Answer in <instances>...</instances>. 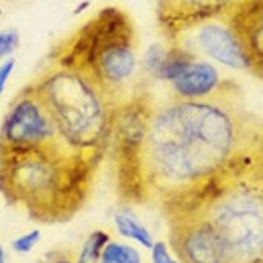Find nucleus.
I'll return each instance as SVG.
<instances>
[{"label":"nucleus","mask_w":263,"mask_h":263,"mask_svg":"<svg viewBox=\"0 0 263 263\" xmlns=\"http://www.w3.org/2000/svg\"><path fill=\"white\" fill-rule=\"evenodd\" d=\"M121 199L165 207L263 162V121L224 83L200 99L136 96L113 124Z\"/></svg>","instance_id":"nucleus-1"},{"label":"nucleus","mask_w":263,"mask_h":263,"mask_svg":"<svg viewBox=\"0 0 263 263\" xmlns=\"http://www.w3.org/2000/svg\"><path fill=\"white\" fill-rule=\"evenodd\" d=\"M162 210L179 263H263V162Z\"/></svg>","instance_id":"nucleus-2"},{"label":"nucleus","mask_w":263,"mask_h":263,"mask_svg":"<svg viewBox=\"0 0 263 263\" xmlns=\"http://www.w3.org/2000/svg\"><path fill=\"white\" fill-rule=\"evenodd\" d=\"M100 160L63 137L31 145H0V192L42 223L68 221L86 203Z\"/></svg>","instance_id":"nucleus-3"},{"label":"nucleus","mask_w":263,"mask_h":263,"mask_svg":"<svg viewBox=\"0 0 263 263\" xmlns=\"http://www.w3.org/2000/svg\"><path fill=\"white\" fill-rule=\"evenodd\" d=\"M63 139L76 151L102 160L111 142L120 107L87 76L57 65L29 86Z\"/></svg>","instance_id":"nucleus-4"},{"label":"nucleus","mask_w":263,"mask_h":263,"mask_svg":"<svg viewBox=\"0 0 263 263\" xmlns=\"http://www.w3.org/2000/svg\"><path fill=\"white\" fill-rule=\"evenodd\" d=\"M136 49L137 36L128 13L105 7L59 47L57 65L87 76L118 104L137 70Z\"/></svg>","instance_id":"nucleus-5"},{"label":"nucleus","mask_w":263,"mask_h":263,"mask_svg":"<svg viewBox=\"0 0 263 263\" xmlns=\"http://www.w3.org/2000/svg\"><path fill=\"white\" fill-rule=\"evenodd\" d=\"M60 133L39 97L28 86L7 113L0 129V145L31 147L50 142Z\"/></svg>","instance_id":"nucleus-6"},{"label":"nucleus","mask_w":263,"mask_h":263,"mask_svg":"<svg viewBox=\"0 0 263 263\" xmlns=\"http://www.w3.org/2000/svg\"><path fill=\"white\" fill-rule=\"evenodd\" d=\"M247 0H158V25L171 41L205 23L224 20Z\"/></svg>","instance_id":"nucleus-7"},{"label":"nucleus","mask_w":263,"mask_h":263,"mask_svg":"<svg viewBox=\"0 0 263 263\" xmlns=\"http://www.w3.org/2000/svg\"><path fill=\"white\" fill-rule=\"evenodd\" d=\"M223 23L241 45L247 70L263 79V0H247Z\"/></svg>","instance_id":"nucleus-8"},{"label":"nucleus","mask_w":263,"mask_h":263,"mask_svg":"<svg viewBox=\"0 0 263 263\" xmlns=\"http://www.w3.org/2000/svg\"><path fill=\"white\" fill-rule=\"evenodd\" d=\"M199 28L197 39L205 53L224 66L247 70L242 49L230 28L216 23H205Z\"/></svg>","instance_id":"nucleus-9"},{"label":"nucleus","mask_w":263,"mask_h":263,"mask_svg":"<svg viewBox=\"0 0 263 263\" xmlns=\"http://www.w3.org/2000/svg\"><path fill=\"white\" fill-rule=\"evenodd\" d=\"M221 84L218 71L207 62H191L173 81L175 92L182 99H200L215 92Z\"/></svg>","instance_id":"nucleus-10"},{"label":"nucleus","mask_w":263,"mask_h":263,"mask_svg":"<svg viewBox=\"0 0 263 263\" xmlns=\"http://www.w3.org/2000/svg\"><path fill=\"white\" fill-rule=\"evenodd\" d=\"M115 226L123 237L133 239L145 249H151L154 246L152 234L129 207H123L115 213Z\"/></svg>","instance_id":"nucleus-11"},{"label":"nucleus","mask_w":263,"mask_h":263,"mask_svg":"<svg viewBox=\"0 0 263 263\" xmlns=\"http://www.w3.org/2000/svg\"><path fill=\"white\" fill-rule=\"evenodd\" d=\"M99 263H142V258L134 247L108 241L104 250H102Z\"/></svg>","instance_id":"nucleus-12"},{"label":"nucleus","mask_w":263,"mask_h":263,"mask_svg":"<svg viewBox=\"0 0 263 263\" xmlns=\"http://www.w3.org/2000/svg\"><path fill=\"white\" fill-rule=\"evenodd\" d=\"M108 241H110V236L104 230L92 231L84 241L76 263H99L102 250H104Z\"/></svg>","instance_id":"nucleus-13"},{"label":"nucleus","mask_w":263,"mask_h":263,"mask_svg":"<svg viewBox=\"0 0 263 263\" xmlns=\"http://www.w3.org/2000/svg\"><path fill=\"white\" fill-rule=\"evenodd\" d=\"M166 55V50L163 49V45L154 44L147 49L145 57H144V68L148 74H152L157 78V73L160 70V66L163 63V59Z\"/></svg>","instance_id":"nucleus-14"},{"label":"nucleus","mask_w":263,"mask_h":263,"mask_svg":"<svg viewBox=\"0 0 263 263\" xmlns=\"http://www.w3.org/2000/svg\"><path fill=\"white\" fill-rule=\"evenodd\" d=\"M41 241V231L32 230L26 234L16 237L15 241H11V249L18 254H29L31 250L36 247Z\"/></svg>","instance_id":"nucleus-15"},{"label":"nucleus","mask_w":263,"mask_h":263,"mask_svg":"<svg viewBox=\"0 0 263 263\" xmlns=\"http://www.w3.org/2000/svg\"><path fill=\"white\" fill-rule=\"evenodd\" d=\"M20 44V36L15 29H5L0 31V57H8L11 55Z\"/></svg>","instance_id":"nucleus-16"},{"label":"nucleus","mask_w":263,"mask_h":263,"mask_svg":"<svg viewBox=\"0 0 263 263\" xmlns=\"http://www.w3.org/2000/svg\"><path fill=\"white\" fill-rule=\"evenodd\" d=\"M151 250H152V261L154 263H179L178 260H175L173 257H171L165 242H154Z\"/></svg>","instance_id":"nucleus-17"},{"label":"nucleus","mask_w":263,"mask_h":263,"mask_svg":"<svg viewBox=\"0 0 263 263\" xmlns=\"http://www.w3.org/2000/svg\"><path fill=\"white\" fill-rule=\"evenodd\" d=\"M13 68H15V60L13 59H8V60H5L2 65H0V96H2V92H4L10 74L13 73Z\"/></svg>","instance_id":"nucleus-18"},{"label":"nucleus","mask_w":263,"mask_h":263,"mask_svg":"<svg viewBox=\"0 0 263 263\" xmlns=\"http://www.w3.org/2000/svg\"><path fill=\"white\" fill-rule=\"evenodd\" d=\"M0 263H7V254L2 244H0Z\"/></svg>","instance_id":"nucleus-19"},{"label":"nucleus","mask_w":263,"mask_h":263,"mask_svg":"<svg viewBox=\"0 0 263 263\" xmlns=\"http://www.w3.org/2000/svg\"><path fill=\"white\" fill-rule=\"evenodd\" d=\"M53 263H76V261H73L70 258H59V260H55Z\"/></svg>","instance_id":"nucleus-20"},{"label":"nucleus","mask_w":263,"mask_h":263,"mask_svg":"<svg viewBox=\"0 0 263 263\" xmlns=\"http://www.w3.org/2000/svg\"><path fill=\"white\" fill-rule=\"evenodd\" d=\"M0 59H2V57H0Z\"/></svg>","instance_id":"nucleus-21"}]
</instances>
